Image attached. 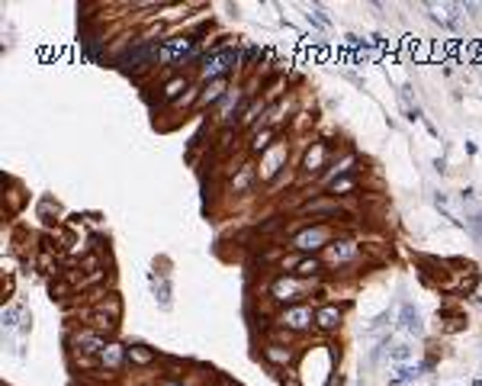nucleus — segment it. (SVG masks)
I'll return each mask as SVG.
<instances>
[{
    "instance_id": "nucleus-1",
    "label": "nucleus",
    "mask_w": 482,
    "mask_h": 386,
    "mask_svg": "<svg viewBox=\"0 0 482 386\" xmlns=\"http://www.w3.org/2000/svg\"><path fill=\"white\" fill-rule=\"evenodd\" d=\"M322 280H302L296 273H277L273 280L267 283V300L277 306V309H287V306H296V302H306V296H316Z\"/></svg>"
},
{
    "instance_id": "nucleus-2",
    "label": "nucleus",
    "mask_w": 482,
    "mask_h": 386,
    "mask_svg": "<svg viewBox=\"0 0 482 386\" xmlns=\"http://www.w3.org/2000/svg\"><path fill=\"white\" fill-rule=\"evenodd\" d=\"M338 235H344V232L334 222H306L302 229H296L289 235L287 248H293L296 255H322Z\"/></svg>"
},
{
    "instance_id": "nucleus-3",
    "label": "nucleus",
    "mask_w": 482,
    "mask_h": 386,
    "mask_svg": "<svg viewBox=\"0 0 482 386\" xmlns=\"http://www.w3.org/2000/svg\"><path fill=\"white\" fill-rule=\"evenodd\" d=\"M334 161V148L328 139H312L299 158V184H316L322 177L328 164Z\"/></svg>"
},
{
    "instance_id": "nucleus-4",
    "label": "nucleus",
    "mask_w": 482,
    "mask_h": 386,
    "mask_svg": "<svg viewBox=\"0 0 482 386\" xmlns=\"http://www.w3.org/2000/svg\"><path fill=\"white\" fill-rule=\"evenodd\" d=\"M273 322L283 325L287 331H293L296 338H306L316 331V306L312 302H296V306H287V309L273 312Z\"/></svg>"
},
{
    "instance_id": "nucleus-5",
    "label": "nucleus",
    "mask_w": 482,
    "mask_h": 386,
    "mask_svg": "<svg viewBox=\"0 0 482 386\" xmlns=\"http://www.w3.org/2000/svg\"><path fill=\"white\" fill-rule=\"evenodd\" d=\"M318 258L325 261V267H328V271H338V267H351V264H360L367 255H363V245H360V242H354L351 235H338Z\"/></svg>"
},
{
    "instance_id": "nucleus-6",
    "label": "nucleus",
    "mask_w": 482,
    "mask_h": 386,
    "mask_svg": "<svg viewBox=\"0 0 482 386\" xmlns=\"http://www.w3.org/2000/svg\"><path fill=\"white\" fill-rule=\"evenodd\" d=\"M360 168H363L360 155H357L354 148H341L338 155H334L331 164H328V171H325L322 177L316 180V187L325 193V187H328V184H334V180H341V177H351V174H360Z\"/></svg>"
},
{
    "instance_id": "nucleus-7",
    "label": "nucleus",
    "mask_w": 482,
    "mask_h": 386,
    "mask_svg": "<svg viewBox=\"0 0 482 386\" xmlns=\"http://www.w3.org/2000/svg\"><path fill=\"white\" fill-rule=\"evenodd\" d=\"M248 90H241V87H235V90H229L225 94V100L219 106H215V116L213 123L219 126V129H238V119L241 113H244V106H248Z\"/></svg>"
},
{
    "instance_id": "nucleus-8",
    "label": "nucleus",
    "mask_w": 482,
    "mask_h": 386,
    "mask_svg": "<svg viewBox=\"0 0 482 386\" xmlns=\"http://www.w3.org/2000/svg\"><path fill=\"white\" fill-rule=\"evenodd\" d=\"M287 158H289V142L280 139L277 145H270L264 155L258 158V180L260 184H270V180L287 171Z\"/></svg>"
},
{
    "instance_id": "nucleus-9",
    "label": "nucleus",
    "mask_w": 482,
    "mask_h": 386,
    "mask_svg": "<svg viewBox=\"0 0 482 386\" xmlns=\"http://www.w3.org/2000/svg\"><path fill=\"white\" fill-rule=\"evenodd\" d=\"M260 358H264V364H267L270 370H293V364L302 358V351H299V345L260 341Z\"/></svg>"
},
{
    "instance_id": "nucleus-10",
    "label": "nucleus",
    "mask_w": 482,
    "mask_h": 386,
    "mask_svg": "<svg viewBox=\"0 0 482 386\" xmlns=\"http://www.w3.org/2000/svg\"><path fill=\"white\" fill-rule=\"evenodd\" d=\"M238 52H232V48H215L213 55H206L203 68H200V81H215V77H232V71L238 68Z\"/></svg>"
},
{
    "instance_id": "nucleus-11",
    "label": "nucleus",
    "mask_w": 482,
    "mask_h": 386,
    "mask_svg": "<svg viewBox=\"0 0 482 386\" xmlns=\"http://www.w3.org/2000/svg\"><path fill=\"white\" fill-rule=\"evenodd\" d=\"M344 316H347V309L338 302H316V331L322 338L338 335L344 329Z\"/></svg>"
},
{
    "instance_id": "nucleus-12",
    "label": "nucleus",
    "mask_w": 482,
    "mask_h": 386,
    "mask_svg": "<svg viewBox=\"0 0 482 386\" xmlns=\"http://www.w3.org/2000/svg\"><path fill=\"white\" fill-rule=\"evenodd\" d=\"M106 345H110V338L100 335V331H93L90 325H81V329H75L68 335V348L87 351V354H97V358H100V351L106 348Z\"/></svg>"
},
{
    "instance_id": "nucleus-13",
    "label": "nucleus",
    "mask_w": 482,
    "mask_h": 386,
    "mask_svg": "<svg viewBox=\"0 0 482 386\" xmlns=\"http://www.w3.org/2000/svg\"><path fill=\"white\" fill-rule=\"evenodd\" d=\"M229 90H232V77H215V81H206L203 94H200V104H196V113H203V110H209V106H219Z\"/></svg>"
},
{
    "instance_id": "nucleus-14",
    "label": "nucleus",
    "mask_w": 482,
    "mask_h": 386,
    "mask_svg": "<svg viewBox=\"0 0 482 386\" xmlns=\"http://www.w3.org/2000/svg\"><path fill=\"white\" fill-rule=\"evenodd\" d=\"M280 139H283V135H280V129H270V126H264V129H258V132H251V135H248V158H260V155H264L270 145H277Z\"/></svg>"
},
{
    "instance_id": "nucleus-15",
    "label": "nucleus",
    "mask_w": 482,
    "mask_h": 386,
    "mask_svg": "<svg viewBox=\"0 0 482 386\" xmlns=\"http://www.w3.org/2000/svg\"><path fill=\"white\" fill-rule=\"evenodd\" d=\"M254 184H258V161L248 158V161H244V164L238 168V174L229 180V193H248Z\"/></svg>"
},
{
    "instance_id": "nucleus-16",
    "label": "nucleus",
    "mask_w": 482,
    "mask_h": 386,
    "mask_svg": "<svg viewBox=\"0 0 482 386\" xmlns=\"http://www.w3.org/2000/svg\"><path fill=\"white\" fill-rule=\"evenodd\" d=\"M126 364H129L126 360V345H119V341H110L100 351V370H106V374H119Z\"/></svg>"
},
{
    "instance_id": "nucleus-17",
    "label": "nucleus",
    "mask_w": 482,
    "mask_h": 386,
    "mask_svg": "<svg viewBox=\"0 0 482 386\" xmlns=\"http://www.w3.org/2000/svg\"><path fill=\"white\" fill-rule=\"evenodd\" d=\"M126 360H129V367H139V370H148L155 364H161L158 351L148 348V345H126Z\"/></svg>"
},
{
    "instance_id": "nucleus-18",
    "label": "nucleus",
    "mask_w": 482,
    "mask_h": 386,
    "mask_svg": "<svg viewBox=\"0 0 482 386\" xmlns=\"http://www.w3.org/2000/svg\"><path fill=\"white\" fill-rule=\"evenodd\" d=\"M190 84H193V81H190V75H174V77H167L164 84H161V104L164 106H171L174 104V100H180V97L186 94V90H190Z\"/></svg>"
},
{
    "instance_id": "nucleus-19",
    "label": "nucleus",
    "mask_w": 482,
    "mask_h": 386,
    "mask_svg": "<svg viewBox=\"0 0 482 386\" xmlns=\"http://www.w3.org/2000/svg\"><path fill=\"white\" fill-rule=\"evenodd\" d=\"M23 206H26V193H23V187H19L17 180L3 177V213L13 219Z\"/></svg>"
},
{
    "instance_id": "nucleus-20",
    "label": "nucleus",
    "mask_w": 482,
    "mask_h": 386,
    "mask_svg": "<svg viewBox=\"0 0 482 386\" xmlns=\"http://www.w3.org/2000/svg\"><path fill=\"white\" fill-rule=\"evenodd\" d=\"M357 190H360V174H351V177H341L334 180V184H328L325 187V193L334 200H344V203H351L354 197H357Z\"/></svg>"
},
{
    "instance_id": "nucleus-21",
    "label": "nucleus",
    "mask_w": 482,
    "mask_h": 386,
    "mask_svg": "<svg viewBox=\"0 0 482 386\" xmlns=\"http://www.w3.org/2000/svg\"><path fill=\"white\" fill-rule=\"evenodd\" d=\"M87 309H97V312H103V316H110L113 322H122V300H119V293L116 290L103 293L100 300L93 302V306H87Z\"/></svg>"
},
{
    "instance_id": "nucleus-22",
    "label": "nucleus",
    "mask_w": 482,
    "mask_h": 386,
    "mask_svg": "<svg viewBox=\"0 0 482 386\" xmlns=\"http://www.w3.org/2000/svg\"><path fill=\"white\" fill-rule=\"evenodd\" d=\"M161 374L167 380H184L190 374V360L184 358H161Z\"/></svg>"
},
{
    "instance_id": "nucleus-23",
    "label": "nucleus",
    "mask_w": 482,
    "mask_h": 386,
    "mask_svg": "<svg viewBox=\"0 0 482 386\" xmlns=\"http://www.w3.org/2000/svg\"><path fill=\"white\" fill-rule=\"evenodd\" d=\"M13 290H17V280H13V271H3V287H0V293H3V302L13 300Z\"/></svg>"
},
{
    "instance_id": "nucleus-24",
    "label": "nucleus",
    "mask_w": 482,
    "mask_h": 386,
    "mask_svg": "<svg viewBox=\"0 0 482 386\" xmlns=\"http://www.w3.org/2000/svg\"><path fill=\"white\" fill-rule=\"evenodd\" d=\"M287 184H293V171H283V174H277V177L270 180L267 187H270V193H273V190H280V187H287Z\"/></svg>"
},
{
    "instance_id": "nucleus-25",
    "label": "nucleus",
    "mask_w": 482,
    "mask_h": 386,
    "mask_svg": "<svg viewBox=\"0 0 482 386\" xmlns=\"http://www.w3.org/2000/svg\"><path fill=\"white\" fill-rule=\"evenodd\" d=\"M19 316H23V309H19V306H7V309H3V325H7V329H13Z\"/></svg>"
},
{
    "instance_id": "nucleus-26",
    "label": "nucleus",
    "mask_w": 482,
    "mask_h": 386,
    "mask_svg": "<svg viewBox=\"0 0 482 386\" xmlns=\"http://www.w3.org/2000/svg\"><path fill=\"white\" fill-rule=\"evenodd\" d=\"M402 319H405V329L408 331H421V319H418V312L405 309V312H402Z\"/></svg>"
},
{
    "instance_id": "nucleus-27",
    "label": "nucleus",
    "mask_w": 482,
    "mask_h": 386,
    "mask_svg": "<svg viewBox=\"0 0 482 386\" xmlns=\"http://www.w3.org/2000/svg\"><path fill=\"white\" fill-rule=\"evenodd\" d=\"M408 354H412V351H408V345H396V348L389 351L392 360H408Z\"/></svg>"
},
{
    "instance_id": "nucleus-28",
    "label": "nucleus",
    "mask_w": 482,
    "mask_h": 386,
    "mask_svg": "<svg viewBox=\"0 0 482 386\" xmlns=\"http://www.w3.org/2000/svg\"><path fill=\"white\" fill-rule=\"evenodd\" d=\"M155 386H186V383H184V380H167V377H161Z\"/></svg>"
},
{
    "instance_id": "nucleus-29",
    "label": "nucleus",
    "mask_w": 482,
    "mask_h": 386,
    "mask_svg": "<svg viewBox=\"0 0 482 386\" xmlns=\"http://www.w3.org/2000/svg\"><path fill=\"white\" fill-rule=\"evenodd\" d=\"M219 386H235V383H229V380H219Z\"/></svg>"
}]
</instances>
